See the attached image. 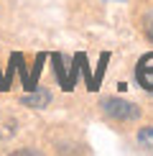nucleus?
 Returning a JSON list of instances; mask_svg holds the SVG:
<instances>
[{
	"label": "nucleus",
	"instance_id": "f257e3e1",
	"mask_svg": "<svg viewBox=\"0 0 153 156\" xmlns=\"http://www.w3.org/2000/svg\"><path fill=\"white\" fill-rule=\"evenodd\" d=\"M102 113L107 115V118L112 120H120V123H127V120H135L140 115L138 105H133V102L123 100V97H105V100L100 102Z\"/></svg>",
	"mask_w": 153,
	"mask_h": 156
},
{
	"label": "nucleus",
	"instance_id": "f03ea898",
	"mask_svg": "<svg viewBox=\"0 0 153 156\" xmlns=\"http://www.w3.org/2000/svg\"><path fill=\"white\" fill-rule=\"evenodd\" d=\"M135 77H138V82L143 84L148 92H153V54H145L143 59L138 62Z\"/></svg>",
	"mask_w": 153,
	"mask_h": 156
},
{
	"label": "nucleus",
	"instance_id": "7ed1b4c3",
	"mask_svg": "<svg viewBox=\"0 0 153 156\" xmlns=\"http://www.w3.org/2000/svg\"><path fill=\"white\" fill-rule=\"evenodd\" d=\"M49 102H51V92H49V90H33V92H28V95L21 97V105L36 108V110L49 108Z\"/></svg>",
	"mask_w": 153,
	"mask_h": 156
},
{
	"label": "nucleus",
	"instance_id": "20e7f679",
	"mask_svg": "<svg viewBox=\"0 0 153 156\" xmlns=\"http://www.w3.org/2000/svg\"><path fill=\"white\" fill-rule=\"evenodd\" d=\"M138 144L145 148V151H153V128H140L138 131Z\"/></svg>",
	"mask_w": 153,
	"mask_h": 156
},
{
	"label": "nucleus",
	"instance_id": "39448f33",
	"mask_svg": "<svg viewBox=\"0 0 153 156\" xmlns=\"http://www.w3.org/2000/svg\"><path fill=\"white\" fill-rule=\"evenodd\" d=\"M143 31H145V36L153 41V8H148L143 13Z\"/></svg>",
	"mask_w": 153,
	"mask_h": 156
},
{
	"label": "nucleus",
	"instance_id": "423d86ee",
	"mask_svg": "<svg viewBox=\"0 0 153 156\" xmlns=\"http://www.w3.org/2000/svg\"><path fill=\"white\" fill-rule=\"evenodd\" d=\"M117 3H123V0H117Z\"/></svg>",
	"mask_w": 153,
	"mask_h": 156
}]
</instances>
